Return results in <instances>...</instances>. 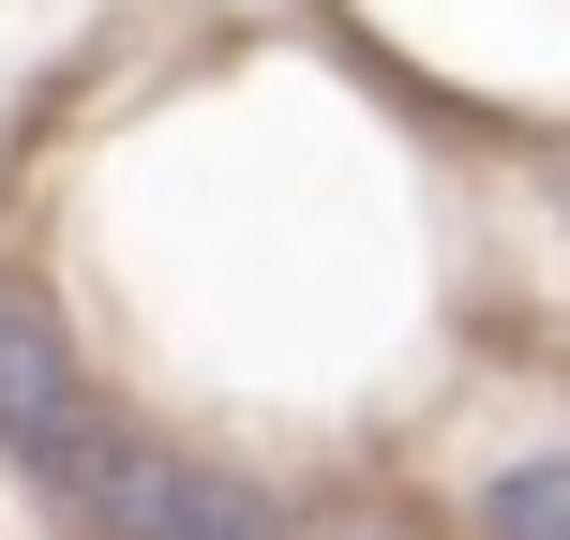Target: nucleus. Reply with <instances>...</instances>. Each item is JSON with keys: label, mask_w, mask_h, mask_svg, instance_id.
Returning a JSON list of instances; mask_svg holds the SVG:
<instances>
[{"label": "nucleus", "mask_w": 570, "mask_h": 540, "mask_svg": "<svg viewBox=\"0 0 570 540\" xmlns=\"http://www.w3.org/2000/svg\"><path fill=\"white\" fill-rule=\"evenodd\" d=\"M76 495L90 540H271V495L226 481V465H166V451H120V435H76L46 465Z\"/></svg>", "instance_id": "f257e3e1"}, {"label": "nucleus", "mask_w": 570, "mask_h": 540, "mask_svg": "<svg viewBox=\"0 0 570 540\" xmlns=\"http://www.w3.org/2000/svg\"><path fill=\"white\" fill-rule=\"evenodd\" d=\"M76 435H90L76 345L46 331V301H16V285H0V451H16V465H60Z\"/></svg>", "instance_id": "f03ea898"}]
</instances>
